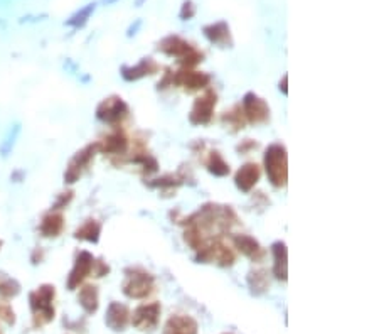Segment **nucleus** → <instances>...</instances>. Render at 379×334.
<instances>
[{
    "label": "nucleus",
    "mask_w": 379,
    "mask_h": 334,
    "mask_svg": "<svg viewBox=\"0 0 379 334\" xmlns=\"http://www.w3.org/2000/svg\"><path fill=\"white\" fill-rule=\"evenodd\" d=\"M286 78H289V76H286V74H285V76H284V85H281V83H280V90L284 91V95H286V93H289V91H286Z\"/></svg>",
    "instance_id": "29"
},
{
    "label": "nucleus",
    "mask_w": 379,
    "mask_h": 334,
    "mask_svg": "<svg viewBox=\"0 0 379 334\" xmlns=\"http://www.w3.org/2000/svg\"><path fill=\"white\" fill-rule=\"evenodd\" d=\"M154 287L155 280L149 272L142 270V268H130L127 270L122 290L130 299H145L154 292Z\"/></svg>",
    "instance_id": "3"
},
{
    "label": "nucleus",
    "mask_w": 379,
    "mask_h": 334,
    "mask_svg": "<svg viewBox=\"0 0 379 334\" xmlns=\"http://www.w3.org/2000/svg\"><path fill=\"white\" fill-rule=\"evenodd\" d=\"M160 53L175 58L177 61L186 68H192L196 64H199L204 58V54L201 51H197L191 43H187L186 39H182L180 36H167L159 43Z\"/></svg>",
    "instance_id": "1"
},
{
    "label": "nucleus",
    "mask_w": 379,
    "mask_h": 334,
    "mask_svg": "<svg viewBox=\"0 0 379 334\" xmlns=\"http://www.w3.org/2000/svg\"><path fill=\"white\" fill-rule=\"evenodd\" d=\"M194 16H196V6H194L192 0H186L182 4V9H180V19L182 21H191Z\"/></svg>",
    "instance_id": "27"
},
{
    "label": "nucleus",
    "mask_w": 379,
    "mask_h": 334,
    "mask_svg": "<svg viewBox=\"0 0 379 334\" xmlns=\"http://www.w3.org/2000/svg\"><path fill=\"white\" fill-rule=\"evenodd\" d=\"M242 111L249 123L260 125L266 123L270 118V106L266 101L256 96L255 93H246L242 103Z\"/></svg>",
    "instance_id": "7"
},
{
    "label": "nucleus",
    "mask_w": 379,
    "mask_h": 334,
    "mask_svg": "<svg viewBox=\"0 0 379 334\" xmlns=\"http://www.w3.org/2000/svg\"><path fill=\"white\" fill-rule=\"evenodd\" d=\"M172 83L180 88H184L186 91H197V90H204V88L209 86L211 76L206 73L199 71H191V69H182V71H177L172 76Z\"/></svg>",
    "instance_id": "10"
},
{
    "label": "nucleus",
    "mask_w": 379,
    "mask_h": 334,
    "mask_svg": "<svg viewBox=\"0 0 379 334\" xmlns=\"http://www.w3.org/2000/svg\"><path fill=\"white\" fill-rule=\"evenodd\" d=\"M265 171L275 188H284L289 179V157L281 143H271L265 152Z\"/></svg>",
    "instance_id": "2"
},
{
    "label": "nucleus",
    "mask_w": 379,
    "mask_h": 334,
    "mask_svg": "<svg viewBox=\"0 0 379 334\" xmlns=\"http://www.w3.org/2000/svg\"><path fill=\"white\" fill-rule=\"evenodd\" d=\"M106 2H115V0H106Z\"/></svg>",
    "instance_id": "30"
},
{
    "label": "nucleus",
    "mask_w": 379,
    "mask_h": 334,
    "mask_svg": "<svg viewBox=\"0 0 379 334\" xmlns=\"http://www.w3.org/2000/svg\"><path fill=\"white\" fill-rule=\"evenodd\" d=\"M128 117V105L120 96L105 98L96 108V118L108 125L122 123Z\"/></svg>",
    "instance_id": "5"
},
{
    "label": "nucleus",
    "mask_w": 379,
    "mask_h": 334,
    "mask_svg": "<svg viewBox=\"0 0 379 334\" xmlns=\"http://www.w3.org/2000/svg\"><path fill=\"white\" fill-rule=\"evenodd\" d=\"M260 178H261L260 166L255 164V162H248V164L242 166V169L237 173L234 183H237V188L239 191L249 193L258 184Z\"/></svg>",
    "instance_id": "14"
},
{
    "label": "nucleus",
    "mask_w": 379,
    "mask_h": 334,
    "mask_svg": "<svg viewBox=\"0 0 379 334\" xmlns=\"http://www.w3.org/2000/svg\"><path fill=\"white\" fill-rule=\"evenodd\" d=\"M248 282L249 287H251V292L256 295L263 294L270 287V280H268L265 272H251L248 277Z\"/></svg>",
    "instance_id": "24"
},
{
    "label": "nucleus",
    "mask_w": 379,
    "mask_h": 334,
    "mask_svg": "<svg viewBox=\"0 0 379 334\" xmlns=\"http://www.w3.org/2000/svg\"><path fill=\"white\" fill-rule=\"evenodd\" d=\"M271 252H274V258H275V265H274V273L279 280H286V260H289V252H286V245L284 241H276L271 247Z\"/></svg>",
    "instance_id": "20"
},
{
    "label": "nucleus",
    "mask_w": 379,
    "mask_h": 334,
    "mask_svg": "<svg viewBox=\"0 0 379 334\" xmlns=\"http://www.w3.org/2000/svg\"><path fill=\"white\" fill-rule=\"evenodd\" d=\"M207 169H209L211 174L218 176V178H224V176L229 174V164L221 157L219 152H212L209 162H207Z\"/></svg>",
    "instance_id": "23"
},
{
    "label": "nucleus",
    "mask_w": 379,
    "mask_h": 334,
    "mask_svg": "<svg viewBox=\"0 0 379 334\" xmlns=\"http://www.w3.org/2000/svg\"><path fill=\"white\" fill-rule=\"evenodd\" d=\"M216 108V93L212 90H207L204 95L196 98L192 105L191 115H189V122L192 125H207L211 123L212 113Z\"/></svg>",
    "instance_id": "8"
},
{
    "label": "nucleus",
    "mask_w": 379,
    "mask_h": 334,
    "mask_svg": "<svg viewBox=\"0 0 379 334\" xmlns=\"http://www.w3.org/2000/svg\"><path fill=\"white\" fill-rule=\"evenodd\" d=\"M162 308L159 303L142 304L130 314V323L140 331H154L159 326Z\"/></svg>",
    "instance_id": "6"
},
{
    "label": "nucleus",
    "mask_w": 379,
    "mask_h": 334,
    "mask_svg": "<svg viewBox=\"0 0 379 334\" xmlns=\"http://www.w3.org/2000/svg\"><path fill=\"white\" fill-rule=\"evenodd\" d=\"M0 319L7 324H14V310L9 305H0Z\"/></svg>",
    "instance_id": "28"
},
{
    "label": "nucleus",
    "mask_w": 379,
    "mask_h": 334,
    "mask_svg": "<svg viewBox=\"0 0 379 334\" xmlns=\"http://www.w3.org/2000/svg\"><path fill=\"white\" fill-rule=\"evenodd\" d=\"M78 300H80L81 308L85 309L88 314L96 313V310H98V287L96 285L81 287Z\"/></svg>",
    "instance_id": "21"
},
{
    "label": "nucleus",
    "mask_w": 379,
    "mask_h": 334,
    "mask_svg": "<svg viewBox=\"0 0 379 334\" xmlns=\"http://www.w3.org/2000/svg\"><path fill=\"white\" fill-rule=\"evenodd\" d=\"M19 292H21L19 284L11 280V278H7L4 284H0V294H2L4 297H7V299L9 297H16L17 294H19Z\"/></svg>",
    "instance_id": "26"
},
{
    "label": "nucleus",
    "mask_w": 379,
    "mask_h": 334,
    "mask_svg": "<svg viewBox=\"0 0 379 334\" xmlns=\"http://www.w3.org/2000/svg\"><path fill=\"white\" fill-rule=\"evenodd\" d=\"M0 245H2V243H0Z\"/></svg>",
    "instance_id": "31"
},
{
    "label": "nucleus",
    "mask_w": 379,
    "mask_h": 334,
    "mask_svg": "<svg viewBox=\"0 0 379 334\" xmlns=\"http://www.w3.org/2000/svg\"><path fill=\"white\" fill-rule=\"evenodd\" d=\"M234 247L238 248L239 253L251 260H258L263 253L260 243H258L253 236H248V235L234 236Z\"/></svg>",
    "instance_id": "18"
},
{
    "label": "nucleus",
    "mask_w": 379,
    "mask_h": 334,
    "mask_svg": "<svg viewBox=\"0 0 379 334\" xmlns=\"http://www.w3.org/2000/svg\"><path fill=\"white\" fill-rule=\"evenodd\" d=\"M202 32H204L207 41H209L211 44L218 46V48H231V46H233V37H231V29L228 22L224 21L214 22V24L206 26Z\"/></svg>",
    "instance_id": "13"
},
{
    "label": "nucleus",
    "mask_w": 379,
    "mask_h": 334,
    "mask_svg": "<svg viewBox=\"0 0 379 334\" xmlns=\"http://www.w3.org/2000/svg\"><path fill=\"white\" fill-rule=\"evenodd\" d=\"M54 287L53 285H43L38 290H34L31 294V308L34 313L36 324L43 326L54 319Z\"/></svg>",
    "instance_id": "4"
},
{
    "label": "nucleus",
    "mask_w": 379,
    "mask_h": 334,
    "mask_svg": "<svg viewBox=\"0 0 379 334\" xmlns=\"http://www.w3.org/2000/svg\"><path fill=\"white\" fill-rule=\"evenodd\" d=\"M164 334H197V323L191 315H172L165 324Z\"/></svg>",
    "instance_id": "16"
},
{
    "label": "nucleus",
    "mask_w": 379,
    "mask_h": 334,
    "mask_svg": "<svg viewBox=\"0 0 379 334\" xmlns=\"http://www.w3.org/2000/svg\"><path fill=\"white\" fill-rule=\"evenodd\" d=\"M157 71H159V64H157L152 58H143L140 63L135 64V66L122 68V76L125 81H137L145 76H150V74H154Z\"/></svg>",
    "instance_id": "15"
},
{
    "label": "nucleus",
    "mask_w": 379,
    "mask_h": 334,
    "mask_svg": "<svg viewBox=\"0 0 379 334\" xmlns=\"http://www.w3.org/2000/svg\"><path fill=\"white\" fill-rule=\"evenodd\" d=\"M96 151H98V143H95V146L91 143V146H88L83 148V151L78 152V154L71 159V162H69L66 173H64V181L69 184L76 183V181L81 178L83 171L90 166L91 161H93Z\"/></svg>",
    "instance_id": "9"
},
{
    "label": "nucleus",
    "mask_w": 379,
    "mask_h": 334,
    "mask_svg": "<svg viewBox=\"0 0 379 334\" xmlns=\"http://www.w3.org/2000/svg\"><path fill=\"white\" fill-rule=\"evenodd\" d=\"M100 233H101V225L96 220H88L81 228L76 230L75 236L80 240L90 241V243H96L100 240Z\"/></svg>",
    "instance_id": "22"
},
{
    "label": "nucleus",
    "mask_w": 379,
    "mask_h": 334,
    "mask_svg": "<svg viewBox=\"0 0 379 334\" xmlns=\"http://www.w3.org/2000/svg\"><path fill=\"white\" fill-rule=\"evenodd\" d=\"M105 323L113 331H125V328L130 324V310L125 304L112 303L106 309Z\"/></svg>",
    "instance_id": "12"
},
{
    "label": "nucleus",
    "mask_w": 379,
    "mask_h": 334,
    "mask_svg": "<svg viewBox=\"0 0 379 334\" xmlns=\"http://www.w3.org/2000/svg\"><path fill=\"white\" fill-rule=\"evenodd\" d=\"M95 6H96V4H88L86 7H83L80 12H76L75 16L69 19L66 24L69 27H75V29H80V27H83V26L86 24L88 19L91 17V14L95 12Z\"/></svg>",
    "instance_id": "25"
},
{
    "label": "nucleus",
    "mask_w": 379,
    "mask_h": 334,
    "mask_svg": "<svg viewBox=\"0 0 379 334\" xmlns=\"http://www.w3.org/2000/svg\"><path fill=\"white\" fill-rule=\"evenodd\" d=\"M93 267H95L93 255L88 252L78 253L75 267H73V270L71 273H69V278H68L69 290H75L86 277H90L91 273H93Z\"/></svg>",
    "instance_id": "11"
},
{
    "label": "nucleus",
    "mask_w": 379,
    "mask_h": 334,
    "mask_svg": "<svg viewBox=\"0 0 379 334\" xmlns=\"http://www.w3.org/2000/svg\"><path fill=\"white\" fill-rule=\"evenodd\" d=\"M64 228V218L63 215H59L56 211H51L43 218L41 221V233L46 238H54V236H59Z\"/></svg>",
    "instance_id": "19"
},
{
    "label": "nucleus",
    "mask_w": 379,
    "mask_h": 334,
    "mask_svg": "<svg viewBox=\"0 0 379 334\" xmlns=\"http://www.w3.org/2000/svg\"><path fill=\"white\" fill-rule=\"evenodd\" d=\"M128 148V138L125 137L123 132H115L112 136L105 137L103 142L98 143V151L103 152V154H113L120 156L123 152H127Z\"/></svg>",
    "instance_id": "17"
}]
</instances>
